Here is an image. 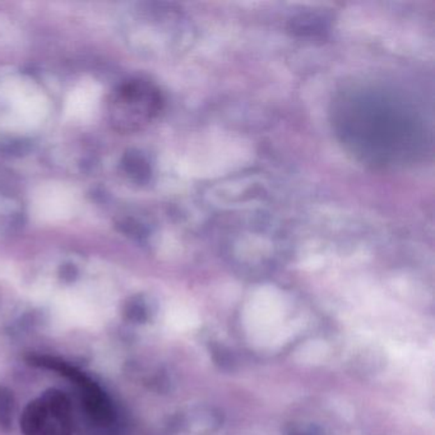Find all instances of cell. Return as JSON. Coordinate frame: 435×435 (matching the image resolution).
I'll return each instance as SVG.
<instances>
[{"mask_svg":"<svg viewBox=\"0 0 435 435\" xmlns=\"http://www.w3.org/2000/svg\"><path fill=\"white\" fill-rule=\"evenodd\" d=\"M115 127L130 132L150 123L161 112L164 100L152 83L135 79L123 84L110 102Z\"/></svg>","mask_w":435,"mask_h":435,"instance_id":"6da1fadb","label":"cell"},{"mask_svg":"<svg viewBox=\"0 0 435 435\" xmlns=\"http://www.w3.org/2000/svg\"><path fill=\"white\" fill-rule=\"evenodd\" d=\"M24 435H72V406L61 390H52L32 401L21 418Z\"/></svg>","mask_w":435,"mask_h":435,"instance_id":"7a4b0ae2","label":"cell"},{"mask_svg":"<svg viewBox=\"0 0 435 435\" xmlns=\"http://www.w3.org/2000/svg\"><path fill=\"white\" fill-rule=\"evenodd\" d=\"M290 31L304 38H323L330 31V20L321 13H301L290 21Z\"/></svg>","mask_w":435,"mask_h":435,"instance_id":"3957f363","label":"cell"},{"mask_svg":"<svg viewBox=\"0 0 435 435\" xmlns=\"http://www.w3.org/2000/svg\"><path fill=\"white\" fill-rule=\"evenodd\" d=\"M124 165L128 174H130L135 181H146L150 176V166L144 158L138 153H132L127 156Z\"/></svg>","mask_w":435,"mask_h":435,"instance_id":"277c9868","label":"cell"},{"mask_svg":"<svg viewBox=\"0 0 435 435\" xmlns=\"http://www.w3.org/2000/svg\"><path fill=\"white\" fill-rule=\"evenodd\" d=\"M13 396L6 388H0V427L7 428L12 420Z\"/></svg>","mask_w":435,"mask_h":435,"instance_id":"5b68a950","label":"cell"}]
</instances>
